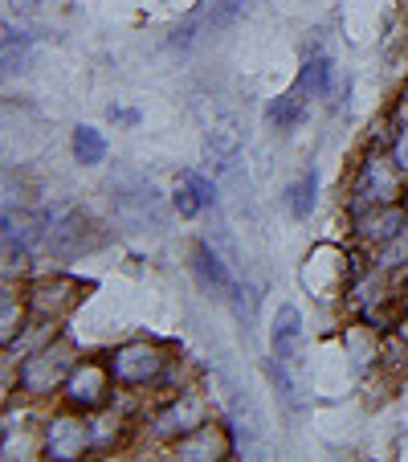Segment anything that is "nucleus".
Masks as SVG:
<instances>
[{
    "label": "nucleus",
    "instance_id": "obj_1",
    "mask_svg": "<svg viewBox=\"0 0 408 462\" xmlns=\"http://www.w3.org/2000/svg\"><path fill=\"white\" fill-rule=\"evenodd\" d=\"M74 365H78V352H74L70 340H45L41 348H33L17 368V384L25 397H50L61 384L70 381Z\"/></svg>",
    "mask_w": 408,
    "mask_h": 462
},
{
    "label": "nucleus",
    "instance_id": "obj_2",
    "mask_svg": "<svg viewBox=\"0 0 408 462\" xmlns=\"http://www.w3.org/2000/svg\"><path fill=\"white\" fill-rule=\"evenodd\" d=\"M351 209L356 213H367V209H380V205H400L404 201V172H400V164L388 156H380V152H372V156L359 164V176H356V189H351Z\"/></svg>",
    "mask_w": 408,
    "mask_h": 462
},
{
    "label": "nucleus",
    "instance_id": "obj_3",
    "mask_svg": "<svg viewBox=\"0 0 408 462\" xmlns=\"http://www.w3.org/2000/svg\"><path fill=\"white\" fill-rule=\"evenodd\" d=\"M90 245H98L95 221L78 205H58V209L45 213V250L53 258H78Z\"/></svg>",
    "mask_w": 408,
    "mask_h": 462
},
{
    "label": "nucleus",
    "instance_id": "obj_4",
    "mask_svg": "<svg viewBox=\"0 0 408 462\" xmlns=\"http://www.w3.org/2000/svg\"><path fill=\"white\" fill-rule=\"evenodd\" d=\"M82 291H90V282L74 279V274H50V279H37L25 295L29 319L33 323H58L61 315H70L82 303Z\"/></svg>",
    "mask_w": 408,
    "mask_h": 462
},
{
    "label": "nucleus",
    "instance_id": "obj_5",
    "mask_svg": "<svg viewBox=\"0 0 408 462\" xmlns=\"http://www.w3.org/2000/svg\"><path fill=\"white\" fill-rule=\"evenodd\" d=\"M111 393H114V373H111V365H98V360H78L70 381L61 384L66 405L78 413L106 410V405H111Z\"/></svg>",
    "mask_w": 408,
    "mask_h": 462
},
{
    "label": "nucleus",
    "instance_id": "obj_6",
    "mask_svg": "<svg viewBox=\"0 0 408 462\" xmlns=\"http://www.w3.org/2000/svg\"><path fill=\"white\" fill-rule=\"evenodd\" d=\"M111 373L119 384H156L168 368V352L151 340H131L111 352Z\"/></svg>",
    "mask_w": 408,
    "mask_h": 462
},
{
    "label": "nucleus",
    "instance_id": "obj_7",
    "mask_svg": "<svg viewBox=\"0 0 408 462\" xmlns=\"http://www.w3.org/2000/svg\"><path fill=\"white\" fill-rule=\"evenodd\" d=\"M95 442V430L90 421L82 418L78 410L74 413H58V418L45 421V434H41V446H45V458H58V462H74L90 450Z\"/></svg>",
    "mask_w": 408,
    "mask_h": 462
},
{
    "label": "nucleus",
    "instance_id": "obj_8",
    "mask_svg": "<svg viewBox=\"0 0 408 462\" xmlns=\"http://www.w3.org/2000/svg\"><path fill=\"white\" fill-rule=\"evenodd\" d=\"M114 192V217L122 221L127 229H159L164 226V205H159V192L156 184L148 180H131V192L122 189H111Z\"/></svg>",
    "mask_w": 408,
    "mask_h": 462
},
{
    "label": "nucleus",
    "instance_id": "obj_9",
    "mask_svg": "<svg viewBox=\"0 0 408 462\" xmlns=\"http://www.w3.org/2000/svg\"><path fill=\"white\" fill-rule=\"evenodd\" d=\"M204 421H209V405H204V397L192 393V389H184V393H176L156 418H151V434L164 438V442H176V438L192 434V430L204 426Z\"/></svg>",
    "mask_w": 408,
    "mask_h": 462
},
{
    "label": "nucleus",
    "instance_id": "obj_10",
    "mask_svg": "<svg viewBox=\"0 0 408 462\" xmlns=\"http://www.w3.org/2000/svg\"><path fill=\"white\" fill-rule=\"evenodd\" d=\"M253 0H213L209 9H200V13H192L184 25H176V33H172V45L176 50H188L196 37H204V33H217V29H225V25H233L237 17H241L245 9H249Z\"/></svg>",
    "mask_w": 408,
    "mask_h": 462
},
{
    "label": "nucleus",
    "instance_id": "obj_11",
    "mask_svg": "<svg viewBox=\"0 0 408 462\" xmlns=\"http://www.w3.org/2000/svg\"><path fill=\"white\" fill-rule=\"evenodd\" d=\"M229 454H233V434H229V426H217V421H204L192 434L176 438V458L217 462V458H229Z\"/></svg>",
    "mask_w": 408,
    "mask_h": 462
},
{
    "label": "nucleus",
    "instance_id": "obj_12",
    "mask_svg": "<svg viewBox=\"0 0 408 462\" xmlns=\"http://www.w3.org/2000/svg\"><path fill=\"white\" fill-rule=\"evenodd\" d=\"M233 262H225L217 254V245H209V242H196L192 245V271H196V279L204 282L209 291H217V295H225V299H233V291L241 287V282L233 279V271H229Z\"/></svg>",
    "mask_w": 408,
    "mask_h": 462
},
{
    "label": "nucleus",
    "instance_id": "obj_13",
    "mask_svg": "<svg viewBox=\"0 0 408 462\" xmlns=\"http://www.w3.org/2000/svg\"><path fill=\"white\" fill-rule=\"evenodd\" d=\"M356 221H359V237H364V242L388 245L392 237H400L408 229V209H404V201L400 205H380V209L356 213Z\"/></svg>",
    "mask_w": 408,
    "mask_h": 462
},
{
    "label": "nucleus",
    "instance_id": "obj_14",
    "mask_svg": "<svg viewBox=\"0 0 408 462\" xmlns=\"http://www.w3.org/2000/svg\"><path fill=\"white\" fill-rule=\"evenodd\" d=\"M269 340H274V360H290V356H295L298 340H303V315H298L295 303H282L278 307Z\"/></svg>",
    "mask_w": 408,
    "mask_h": 462
},
{
    "label": "nucleus",
    "instance_id": "obj_15",
    "mask_svg": "<svg viewBox=\"0 0 408 462\" xmlns=\"http://www.w3.org/2000/svg\"><path fill=\"white\" fill-rule=\"evenodd\" d=\"M331 79H335V66H331L327 53H322V50L306 53L303 74H298V90H303L306 98H322L331 90Z\"/></svg>",
    "mask_w": 408,
    "mask_h": 462
},
{
    "label": "nucleus",
    "instance_id": "obj_16",
    "mask_svg": "<svg viewBox=\"0 0 408 462\" xmlns=\"http://www.w3.org/2000/svg\"><path fill=\"white\" fill-rule=\"evenodd\" d=\"M266 119H269V127H278V131H295L298 123L306 119V95L295 87V90H290V95L269 98V106H266Z\"/></svg>",
    "mask_w": 408,
    "mask_h": 462
},
{
    "label": "nucleus",
    "instance_id": "obj_17",
    "mask_svg": "<svg viewBox=\"0 0 408 462\" xmlns=\"http://www.w3.org/2000/svg\"><path fill=\"white\" fill-rule=\"evenodd\" d=\"M74 160L86 168L103 164L106 160V135L98 127H90V123H82V127H74Z\"/></svg>",
    "mask_w": 408,
    "mask_h": 462
},
{
    "label": "nucleus",
    "instance_id": "obj_18",
    "mask_svg": "<svg viewBox=\"0 0 408 462\" xmlns=\"http://www.w3.org/2000/svg\"><path fill=\"white\" fill-rule=\"evenodd\" d=\"M314 192H319V176H314V172H303V176H298V180L286 189V209L295 213V217H311Z\"/></svg>",
    "mask_w": 408,
    "mask_h": 462
},
{
    "label": "nucleus",
    "instance_id": "obj_19",
    "mask_svg": "<svg viewBox=\"0 0 408 462\" xmlns=\"http://www.w3.org/2000/svg\"><path fill=\"white\" fill-rule=\"evenodd\" d=\"M25 53H29V33L25 29L5 25V70H25Z\"/></svg>",
    "mask_w": 408,
    "mask_h": 462
},
{
    "label": "nucleus",
    "instance_id": "obj_20",
    "mask_svg": "<svg viewBox=\"0 0 408 462\" xmlns=\"http://www.w3.org/2000/svg\"><path fill=\"white\" fill-rule=\"evenodd\" d=\"M172 205L180 209V217H196V213L204 209V201H200V192H196V184H192V176H188V172H180V180H176Z\"/></svg>",
    "mask_w": 408,
    "mask_h": 462
},
{
    "label": "nucleus",
    "instance_id": "obj_21",
    "mask_svg": "<svg viewBox=\"0 0 408 462\" xmlns=\"http://www.w3.org/2000/svg\"><path fill=\"white\" fill-rule=\"evenodd\" d=\"M359 319H364L372 332H392V328L400 323V315H396V307H392V303H380V307H364V311H359Z\"/></svg>",
    "mask_w": 408,
    "mask_h": 462
},
{
    "label": "nucleus",
    "instance_id": "obj_22",
    "mask_svg": "<svg viewBox=\"0 0 408 462\" xmlns=\"http://www.w3.org/2000/svg\"><path fill=\"white\" fill-rule=\"evenodd\" d=\"M192 176V184H196V192H200V201H204V209H217V184L209 180V176H200V172H188Z\"/></svg>",
    "mask_w": 408,
    "mask_h": 462
},
{
    "label": "nucleus",
    "instance_id": "obj_23",
    "mask_svg": "<svg viewBox=\"0 0 408 462\" xmlns=\"http://www.w3.org/2000/svg\"><path fill=\"white\" fill-rule=\"evenodd\" d=\"M392 160L400 164V172L408 176V127L396 131V140H392Z\"/></svg>",
    "mask_w": 408,
    "mask_h": 462
},
{
    "label": "nucleus",
    "instance_id": "obj_24",
    "mask_svg": "<svg viewBox=\"0 0 408 462\" xmlns=\"http://www.w3.org/2000/svg\"><path fill=\"white\" fill-rule=\"evenodd\" d=\"M41 5H45V0H9V9H13V13H21V17H29V13H37V9H41Z\"/></svg>",
    "mask_w": 408,
    "mask_h": 462
},
{
    "label": "nucleus",
    "instance_id": "obj_25",
    "mask_svg": "<svg viewBox=\"0 0 408 462\" xmlns=\"http://www.w3.org/2000/svg\"><path fill=\"white\" fill-rule=\"evenodd\" d=\"M111 119H119V123H140V115H135V111H122V106H111Z\"/></svg>",
    "mask_w": 408,
    "mask_h": 462
},
{
    "label": "nucleus",
    "instance_id": "obj_26",
    "mask_svg": "<svg viewBox=\"0 0 408 462\" xmlns=\"http://www.w3.org/2000/svg\"><path fill=\"white\" fill-rule=\"evenodd\" d=\"M396 332H400V340L408 344V319H400V323H396Z\"/></svg>",
    "mask_w": 408,
    "mask_h": 462
},
{
    "label": "nucleus",
    "instance_id": "obj_27",
    "mask_svg": "<svg viewBox=\"0 0 408 462\" xmlns=\"http://www.w3.org/2000/svg\"><path fill=\"white\" fill-rule=\"evenodd\" d=\"M404 106H408V82H404Z\"/></svg>",
    "mask_w": 408,
    "mask_h": 462
}]
</instances>
